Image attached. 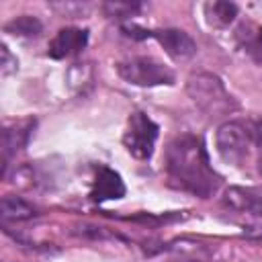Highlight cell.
<instances>
[{"label":"cell","instance_id":"cell-11","mask_svg":"<svg viewBox=\"0 0 262 262\" xmlns=\"http://www.w3.org/2000/svg\"><path fill=\"white\" fill-rule=\"evenodd\" d=\"M6 31L20 37H35L41 33V23L33 16H18L6 25Z\"/></svg>","mask_w":262,"mask_h":262},{"label":"cell","instance_id":"cell-7","mask_svg":"<svg viewBox=\"0 0 262 262\" xmlns=\"http://www.w3.org/2000/svg\"><path fill=\"white\" fill-rule=\"evenodd\" d=\"M86 41H88V33H86V31L68 27V29H61V31L53 37V41L49 43L47 53H49L53 59L70 57V55H76L78 51H82V49L86 47Z\"/></svg>","mask_w":262,"mask_h":262},{"label":"cell","instance_id":"cell-6","mask_svg":"<svg viewBox=\"0 0 262 262\" xmlns=\"http://www.w3.org/2000/svg\"><path fill=\"white\" fill-rule=\"evenodd\" d=\"M154 37L160 41V45L166 49L168 55H172L174 59H190L196 53V43L192 41V37L180 29H164V31H156Z\"/></svg>","mask_w":262,"mask_h":262},{"label":"cell","instance_id":"cell-10","mask_svg":"<svg viewBox=\"0 0 262 262\" xmlns=\"http://www.w3.org/2000/svg\"><path fill=\"white\" fill-rule=\"evenodd\" d=\"M0 211H2V219L4 221H25V219L35 217V209L29 203H25L23 199L14 196V194L2 196Z\"/></svg>","mask_w":262,"mask_h":262},{"label":"cell","instance_id":"cell-3","mask_svg":"<svg viewBox=\"0 0 262 262\" xmlns=\"http://www.w3.org/2000/svg\"><path fill=\"white\" fill-rule=\"evenodd\" d=\"M117 72L125 82L135 86H160L174 82V72L168 66L145 55L121 61L117 66Z\"/></svg>","mask_w":262,"mask_h":262},{"label":"cell","instance_id":"cell-1","mask_svg":"<svg viewBox=\"0 0 262 262\" xmlns=\"http://www.w3.org/2000/svg\"><path fill=\"white\" fill-rule=\"evenodd\" d=\"M166 168L170 180L196 196H209L219 186V176L209 166L201 139L192 135L178 137L170 143L166 154Z\"/></svg>","mask_w":262,"mask_h":262},{"label":"cell","instance_id":"cell-13","mask_svg":"<svg viewBox=\"0 0 262 262\" xmlns=\"http://www.w3.org/2000/svg\"><path fill=\"white\" fill-rule=\"evenodd\" d=\"M0 66H2V74H4V76H6V74H10L12 70H16V59H12V57H10L8 47H6V45H2V61H0Z\"/></svg>","mask_w":262,"mask_h":262},{"label":"cell","instance_id":"cell-15","mask_svg":"<svg viewBox=\"0 0 262 262\" xmlns=\"http://www.w3.org/2000/svg\"><path fill=\"white\" fill-rule=\"evenodd\" d=\"M258 170H260V174H262V156H260V160H258Z\"/></svg>","mask_w":262,"mask_h":262},{"label":"cell","instance_id":"cell-14","mask_svg":"<svg viewBox=\"0 0 262 262\" xmlns=\"http://www.w3.org/2000/svg\"><path fill=\"white\" fill-rule=\"evenodd\" d=\"M252 141L258 145L260 156H262V121L256 123V127H254V131H252Z\"/></svg>","mask_w":262,"mask_h":262},{"label":"cell","instance_id":"cell-4","mask_svg":"<svg viewBox=\"0 0 262 262\" xmlns=\"http://www.w3.org/2000/svg\"><path fill=\"white\" fill-rule=\"evenodd\" d=\"M215 143H217L219 156L227 164L242 166L248 158V151H250L252 131L239 121H227L217 129Z\"/></svg>","mask_w":262,"mask_h":262},{"label":"cell","instance_id":"cell-8","mask_svg":"<svg viewBox=\"0 0 262 262\" xmlns=\"http://www.w3.org/2000/svg\"><path fill=\"white\" fill-rule=\"evenodd\" d=\"M125 194V184L121 180V176L111 170V168H100L96 172V178L92 182L90 188V199L92 201H113V199H121Z\"/></svg>","mask_w":262,"mask_h":262},{"label":"cell","instance_id":"cell-5","mask_svg":"<svg viewBox=\"0 0 262 262\" xmlns=\"http://www.w3.org/2000/svg\"><path fill=\"white\" fill-rule=\"evenodd\" d=\"M158 139V125L145 113H131L127 121V129L123 133V145L137 160H147L154 154V145Z\"/></svg>","mask_w":262,"mask_h":262},{"label":"cell","instance_id":"cell-9","mask_svg":"<svg viewBox=\"0 0 262 262\" xmlns=\"http://www.w3.org/2000/svg\"><path fill=\"white\" fill-rule=\"evenodd\" d=\"M31 127L33 123L31 121H25V123H16L12 127H6L4 129V135H2V151H4V162L8 160V156L16 149H20V145H25L29 133H31Z\"/></svg>","mask_w":262,"mask_h":262},{"label":"cell","instance_id":"cell-2","mask_svg":"<svg viewBox=\"0 0 262 262\" xmlns=\"http://www.w3.org/2000/svg\"><path fill=\"white\" fill-rule=\"evenodd\" d=\"M188 94L190 98L209 115H223L229 113L235 102L223 88L221 80L213 74H196L188 80Z\"/></svg>","mask_w":262,"mask_h":262},{"label":"cell","instance_id":"cell-12","mask_svg":"<svg viewBox=\"0 0 262 262\" xmlns=\"http://www.w3.org/2000/svg\"><path fill=\"white\" fill-rule=\"evenodd\" d=\"M207 10H209L211 18L219 25H229L237 14V6L231 2H213L207 6Z\"/></svg>","mask_w":262,"mask_h":262}]
</instances>
